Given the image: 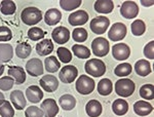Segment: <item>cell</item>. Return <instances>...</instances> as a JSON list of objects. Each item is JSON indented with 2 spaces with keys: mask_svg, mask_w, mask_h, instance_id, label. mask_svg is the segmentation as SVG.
<instances>
[{
  "mask_svg": "<svg viewBox=\"0 0 154 117\" xmlns=\"http://www.w3.org/2000/svg\"><path fill=\"white\" fill-rule=\"evenodd\" d=\"M21 19L27 26H34L42 20V12L37 7H26L21 14Z\"/></svg>",
  "mask_w": 154,
  "mask_h": 117,
  "instance_id": "6da1fadb",
  "label": "cell"
},
{
  "mask_svg": "<svg viewBox=\"0 0 154 117\" xmlns=\"http://www.w3.org/2000/svg\"><path fill=\"white\" fill-rule=\"evenodd\" d=\"M85 72L93 77H101L106 73V65L102 60L91 59L84 65Z\"/></svg>",
  "mask_w": 154,
  "mask_h": 117,
  "instance_id": "7a4b0ae2",
  "label": "cell"
},
{
  "mask_svg": "<svg viewBox=\"0 0 154 117\" xmlns=\"http://www.w3.org/2000/svg\"><path fill=\"white\" fill-rule=\"evenodd\" d=\"M136 85L130 78H121L115 82V93L120 97L128 98L134 94Z\"/></svg>",
  "mask_w": 154,
  "mask_h": 117,
  "instance_id": "3957f363",
  "label": "cell"
},
{
  "mask_svg": "<svg viewBox=\"0 0 154 117\" xmlns=\"http://www.w3.org/2000/svg\"><path fill=\"white\" fill-rule=\"evenodd\" d=\"M76 91L80 94H89L95 89V81L93 78L86 75H81L77 79L75 84Z\"/></svg>",
  "mask_w": 154,
  "mask_h": 117,
  "instance_id": "277c9868",
  "label": "cell"
},
{
  "mask_svg": "<svg viewBox=\"0 0 154 117\" xmlns=\"http://www.w3.org/2000/svg\"><path fill=\"white\" fill-rule=\"evenodd\" d=\"M109 49H110V44L108 40L104 37H98L95 38L91 42V51L95 56L102 58L108 54Z\"/></svg>",
  "mask_w": 154,
  "mask_h": 117,
  "instance_id": "5b68a950",
  "label": "cell"
},
{
  "mask_svg": "<svg viewBox=\"0 0 154 117\" xmlns=\"http://www.w3.org/2000/svg\"><path fill=\"white\" fill-rule=\"evenodd\" d=\"M109 25H110V20L106 17H97L91 21V30L97 35H102L107 31Z\"/></svg>",
  "mask_w": 154,
  "mask_h": 117,
  "instance_id": "8992f818",
  "label": "cell"
},
{
  "mask_svg": "<svg viewBox=\"0 0 154 117\" xmlns=\"http://www.w3.org/2000/svg\"><path fill=\"white\" fill-rule=\"evenodd\" d=\"M78 75V70L73 65H68L61 69L59 73L60 80L64 83H72Z\"/></svg>",
  "mask_w": 154,
  "mask_h": 117,
  "instance_id": "52a82bcc",
  "label": "cell"
},
{
  "mask_svg": "<svg viewBox=\"0 0 154 117\" xmlns=\"http://www.w3.org/2000/svg\"><path fill=\"white\" fill-rule=\"evenodd\" d=\"M139 14V6L135 1H125L121 4L120 14L126 20L135 19Z\"/></svg>",
  "mask_w": 154,
  "mask_h": 117,
  "instance_id": "ba28073f",
  "label": "cell"
},
{
  "mask_svg": "<svg viewBox=\"0 0 154 117\" xmlns=\"http://www.w3.org/2000/svg\"><path fill=\"white\" fill-rule=\"evenodd\" d=\"M126 27L123 23H115L108 32V37L112 41H120L126 35Z\"/></svg>",
  "mask_w": 154,
  "mask_h": 117,
  "instance_id": "9c48e42d",
  "label": "cell"
},
{
  "mask_svg": "<svg viewBox=\"0 0 154 117\" xmlns=\"http://www.w3.org/2000/svg\"><path fill=\"white\" fill-rule=\"evenodd\" d=\"M112 56L117 61H125L131 56V48L125 43H116L112 47Z\"/></svg>",
  "mask_w": 154,
  "mask_h": 117,
  "instance_id": "30bf717a",
  "label": "cell"
},
{
  "mask_svg": "<svg viewBox=\"0 0 154 117\" xmlns=\"http://www.w3.org/2000/svg\"><path fill=\"white\" fill-rule=\"evenodd\" d=\"M41 110L44 117H56L59 113V107L54 99H46L41 103Z\"/></svg>",
  "mask_w": 154,
  "mask_h": 117,
  "instance_id": "8fae6325",
  "label": "cell"
},
{
  "mask_svg": "<svg viewBox=\"0 0 154 117\" xmlns=\"http://www.w3.org/2000/svg\"><path fill=\"white\" fill-rule=\"evenodd\" d=\"M26 70L32 77L40 76L43 73V64L41 60L37 58L29 60L26 64Z\"/></svg>",
  "mask_w": 154,
  "mask_h": 117,
  "instance_id": "7c38bea8",
  "label": "cell"
},
{
  "mask_svg": "<svg viewBox=\"0 0 154 117\" xmlns=\"http://www.w3.org/2000/svg\"><path fill=\"white\" fill-rule=\"evenodd\" d=\"M40 86L46 93H54L59 88V81L56 76L53 75H44L39 81Z\"/></svg>",
  "mask_w": 154,
  "mask_h": 117,
  "instance_id": "4fadbf2b",
  "label": "cell"
},
{
  "mask_svg": "<svg viewBox=\"0 0 154 117\" xmlns=\"http://www.w3.org/2000/svg\"><path fill=\"white\" fill-rule=\"evenodd\" d=\"M51 37H53L54 41L58 44H64L68 42L70 38V31L67 29L66 27H57L51 32Z\"/></svg>",
  "mask_w": 154,
  "mask_h": 117,
  "instance_id": "5bb4252c",
  "label": "cell"
},
{
  "mask_svg": "<svg viewBox=\"0 0 154 117\" xmlns=\"http://www.w3.org/2000/svg\"><path fill=\"white\" fill-rule=\"evenodd\" d=\"M88 21V14L85 11H76L69 16L68 22L71 26L77 27V26H82Z\"/></svg>",
  "mask_w": 154,
  "mask_h": 117,
  "instance_id": "9a60e30c",
  "label": "cell"
},
{
  "mask_svg": "<svg viewBox=\"0 0 154 117\" xmlns=\"http://www.w3.org/2000/svg\"><path fill=\"white\" fill-rule=\"evenodd\" d=\"M7 75L11 76V78H14V82H17V84H23L26 81V73H25L24 68L20 66H11L9 67Z\"/></svg>",
  "mask_w": 154,
  "mask_h": 117,
  "instance_id": "2e32d148",
  "label": "cell"
},
{
  "mask_svg": "<svg viewBox=\"0 0 154 117\" xmlns=\"http://www.w3.org/2000/svg\"><path fill=\"white\" fill-rule=\"evenodd\" d=\"M26 97L29 102L37 104L43 98V93L38 85H31L26 89Z\"/></svg>",
  "mask_w": 154,
  "mask_h": 117,
  "instance_id": "e0dca14e",
  "label": "cell"
},
{
  "mask_svg": "<svg viewBox=\"0 0 154 117\" xmlns=\"http://www.w3.org/2000/svg\"><path fill=\"white\" fill-rule=\"evenodd\" d=\"M11 102L17 110H23L26 107L27 102L25 100L24 93L22 91H14L11 94Z\"/></svg>",
  "mask_w": 154,
  "mask_h": 117,
  "instance_id": "ac0fdd59",
  "label": "cell"
},
{
  "mask_svg": "<svg viewBox=\"0 0 154 117\" xmlns=\"http://www.w3.org/2000/svg\"><path fill=\"white\" fill-rule=\"evenodd\" d=\"M134 111L139 116H147L153 111V107L146 101H138L134 104Z\"/></svg>",
  "mask_w": 154,
  "mask_h": 117,
  "instance_id": "d6986e66",
  "label": "cell"
},
{
  "mask_svg": "<svg viewBox=\"0 0 154 117\" xmlns=\"http://www.w3.org/2000/svg\"><path fill=\"white\" fill-rule=\"evenodd\" d=\"M102 104L97 100H91L88 102V104L85 105V111L86 114L89 117H99L102 113Z\"/></svg>",
  "mask_w": 154,
  "mask_h": 117,
  "instance_id": "ffe728a7",
  "label": "cell"
},
{
  "mask_svg": "<svg viewBox=\"0 0 154 117\" xmlns=\"http://www.w3.org/2000/svg\"><path fill=\"white\" fill-rule=\"evenodd\" d=\"M54 51V43L51 39H42L39 43L36 44V51L39 56L44 57L51 54Z\"/></svg>",
  "mask_w": 154,
  "mask_h": 117,
  "instance_id": "44dd1931",
  "label": "cell"
},
{
  "mask_svg": "<svg viewBox=\"0 0 154 117\" xmlns=\"http://www.w3.org/2000/svg\"><path fill=\"white\" fill-rule=\"evenodd\" d=\"M61 19H62V14L57 8L48 9L45 12V16H44V22L48 26H54V25H57L61 21Z\"/></svg>",
  "mask_w": 154,
  "mask_h": 117,
  "instance_id": "7402d4cb",
  "label": "cell"
},
{
  "mask_svg": "<svg viewBox=\"0 0 154 117\" xmlns=\"http://www.w3.org/2000/svg\"><path fill=\"white\" fill-rule=\"evenodd\" d=\"M95 11L100 14H110L114 9V3L111 0H98L95 2Z\"/></svg>",
  "mask_w": 154,
  "mask_h": 117,
  "instance_id": "603a6c76",
  "label": "cell"
},
{
  "mask_svg": "<svg viewBox=\"0 0 154 117\" xmlns=\"http://www.w3.org/2000/svg\"><path fill=\"white\" fill-rule=\"evenodd\" d=\"M14 57V48L8 43H0V63H8Z\"/></svg>",
  "mask_w": 154,
  "mask_h": 117,
  "instance_id": "cb8c5ba5",
  "label": "cell"
},
{
  "mask_svg": "<svg viewBox=\"0 0 154 117\" xmlns=\"http://www.w3.org/2000/svg\"><path fill=\"white\" fill-rule=\"evenodd\" d=\"M135 70L138 75L145 77L151 73V65L147 60H139L135 64Z\"/></svg>",
  "mask_w": 154,
  "mask_h": 117,
  "instance_id": "d4e9b609",
  "label": "cell"
},
{
  "mask_svg": "<svg viewBox=\"0 0 154 117\" xmlns=\"http://www.w3.org/2000/svg\"><path fill=\"white\" fill-rule=\"evenodd\" d=\"M59 104L65 111H70L76 106V99L71 94H63L59 99Z\"/></svg>",
  "mask_w": 154,
  "mask_h": 117,
  "instance_id": "484cf974",
  "label": "cell"
},
{
  "mask_svg": "<svg viewBox=\"0 0 154 117\" xmlns=\"http://www.w3.org/2000/svg\"><path fill=\"white\" fill-rule=\"evenodd\" d=\"M112 111L117 116L125 115L126 112L128 111V102L123 99H117L113 102L112 104Z\"/></svg>",
  "mask_w": 154,
  "mask_h": 117,
  "instance_id": "4316f807",
  "label": "cell"
},
{
  "mask_svg": "<svg viewBox=\"0 0 154 117\" xmlns=\"http://www.w3.org/2000/svg\"><path fill=\"white\" fill-rule=\"evenodd\" d=\"M113 91V83L110 79L103 78L99 81L98 84V93L101 96H108L112 93Z\"/></svg>",
  "mask_w": 154,
  "mask_h": 117,
  "instance_id": "83f0119b",
  "label": "cell"
},
{
  "mask_svg": "<svg viewBox=\"0 0 154 117\" xmlns=\"http://www.w3.org/2000/svg\"><path fill=\"white\" fill-rule=\"evenodd\" d=\"M32 51V47L27 42H20L16 47L17 57L20 59H26L30 56Z\"/></svg>",
  "mask_w": 154,
  "mask_h": 117,
  "instance_id": "f1b7e54d",
  "label": "cell"
},
{
  "mask_svg": "<svg viewBox=\"0 0 154 117\" xmlns=\"http://www.w3.org/2000/svg\"><path fill=\"white\" fill-rule=\"evenodd\" d=\"M44 66H45V70L49 72V73H54L61 68L60 62L54 56H51L44 60Z\"/></svg>",
  "mask_w": 154,
  "mask_h": 117,
  "instance_id": "f546056e",
  "label": "cell"
},
{
  "mask_svg": "<svg viewBox=\"0 0 154 117\" xmlns=\"http://www.w3.org/2000/svg\"><path fill=\"white\" fill-rule=\"evenodd\" d=\"M72 51L74 56L78 59H89L91 57V51L86 46L80 45V44H74L72 46Z\"/></svg>",
  "mask_w": 154,
  "mask_h": 117,
  "instance_id": "4dcf8cb0",
  "label": "cell"
},
{
  "mask_svg": "<svg viewBox=\"0 0 154 117\" xmlns=\"http://www.w3.org/2000/svg\"><path fill=\"white\" fill-rule=\"evenodd\" d=\"M17 11V5L14 1H7V0H4V1L0 2V11L2 12L5 16H11L14 14Z\"/></svg>",
  "mask_w": 154,
  "mask_h": 117,
  "instance_id": "1f68e13d",
  "label": "cell"
},
{
  "mask_svg": "<svg viewBox=\"0 0 154 117\" xmlns=\"http://www.w3.org/2000/svg\"><path fill=\"white\" fill-rule=\"evenodd\" d=\"M131 71H133V68L130 63H122L116 66V68L114 69V74L119 77H125L130 75Z\"/></svg>",
  "mask_w": 154,
  "mask_h": 117,
  "instance_id": "d6a6232c",
  "label": "cell"
},
{
  "mask_svg": "<svg viewBox=\"0 0 154 117\" xmlns=\"http://www.w3.org/2000/svg\"><path fill=\"white\" fill-rule=\"evenodd\" d=\"M131 30L133 35L135 36H141L145 33L146 31V25L142 20H136L131 25Z\"/></svg>",
  "mask_w": 154,
  "mask_h": 117,
  "instance_id": "836d02e7",
  "label": "cell"
},
{
  "mask_svg": "<svg viewBox=\"0 0 154 117\" xmlns=\"http://www.w3.org/2000/svg\"><path fill=\"white\" fill-rule=\"evenodd\" d=\"M141 98L144 100H153L154 98V88L152 84H143L139 91Z\"/></svg>",
  "mask_w": 154,
  "mask_h": 117,
  "instance_id": "e575fe53",
  "label": "cell"
},
{
  "mask_svg": "<svg viewBox=\"0 0 154 117\" xmlns=\"http://www.w3.org/2000/svg\"><path fill=\"white\" fill-rule=\"evenodd\" d=\"M44 36H45V32L38 27H32L28 31V37L32 41L41 40L42 38H44Z\"/></svg>",
  "mask_w": 154,
  "mask_h": 117,
  "instance_id": "d590c367",
  "label": "cell"
},
{
  "mask_svg": "<svg viewBox=\"0 0 154 117\" xmlns=\"http://www.w3.org/2000/svg\"><path fill=\"white\" fill-rule=\"evenodd\" d=\"M81 5V0H61L60 6L66 11H70Z\"/></svg>",
  "mask_w": 154,
  "mask_h": 117,
  "instance_id": "8d00e7d4",
  "label": "cell"
},
{
  "mask_svg": "<svg viewBox=\"0 0 154 117\" xmlns=\"http://www.w3.org/2000/svg\"><path fill=\"white\" fill-rule=\"evenodd\" d=\"M72 38L76 42H84L88 39V31L81 27L75 28L72 32Z\"/></svg>",
  "mask_w": 154,
  "mask_h": 117,
  "instance_id": "74e56055",
  "label": "cell"
},
{
  "mask_svg": "<svg viewBox=\"0 0 154 117\" xmlns=\"http://www.w3.org/2000/svg\"><path fill=\"white\" fill-rule=\"evenodd\" d=\"M57 54H58V58L59 60H61L62 63H70L72 61V54L69 49H67L66 47H59L58 51H57Z\"/></svg>",
  "mask_w": 154,
  "mask_h": 117,
  "instance_id": "f35d334b",
  "label": "cell"
},
{
  "mask_svg": "<svg viewBox=\"0 0 154 117\" xmlns=\"http://www.w3.org/2000/svg\"><path fill=\"white\" fill-rule=\"evenodd\" d=\"M0 116L1 117H14V110L11 104L8 101H4V103L0 106Z\"/></svg>",
  "mask_w": 154,
  "mask_h": 117,
  "instance_id": "ab89813d",
  "label": "cell"
},
{
  "mask_svg": "<svg viewBox=\"0 0 154 117\" xmlns=\"http://www.w3.org/2000/svg\"><path fill=\"white\" fill-rule=\"evenodd\" d=\"M14 85V80L11 76H3L0 78V89L1 91H9Z\"/></svg>",
  "mask_w": 154,
  "mask_h": 117,
  "instance_id": "60d3db41",
  "label": "cell"
},
{
  "mask_svg": "<svg viewBox=\"0 0 154 117\" xmlns=\"http://www.w3.org/2000/svg\"><path fill=\"white\" fill-rule=\"evenodd\" d=\"M25 116L26 117H43V112L40 108L36 106H30L25 111Z\"/></svg>",
  "mask_w": 154,
  "mask_h": 117,
  "instance_id": "b9f144b4",
  "label": "cell"
},
{
  "mask_svg": "<svg viewBox=\"0 0 154 117\" xmlns=\"http://www.w3.org/2000/svg\"><path fill=\"white\" fill-rule=\"evenodd\" d=\"M12 38V32L8 27L1 26L0 27V42L9 41Z\"/></svg>",
  "mask_w": 154,
  "mask_h": 117,
  "instance_id": "7bdbcfd3",
  "label": "cell"
},
{
  "mask_svg": "<svg viewBox=\"0 0 154 117\" xmlns=\"http://www.w3.org/2000/svg\"><path fill=\"white\" fill-rule=\"evenodd\" d=\"M144 56L148 60L154 59V41H150L144 47Z\"/></svg>",
  "mask_w": 154,
  "mask_h": 117,
  "instance_id": "ee69618b",
  "label": "cell"
},
{
  "mask_svg": "<svg viewBox=\"0 0 154 117\" xmlns=\"http://www.w3.org/2000/svg\"><path fill=\"white\" fill-rule=\"evenodd\" d=\"M141 4L143 6H152L154 4V1L153 0H150V1H145V0H141Z\"/></svg>",
  "mask_w": 154,
  "mask_h": 117,
  "instance_id": "f6af8a7d",
  "label": "cell"
},
{
  "mask_svg": "<svg viewBox=\"0 0 154 117\" xmlns=\"http://www.w3.org/2000/svg\"><path fill=\"white\" fill-rule=\"evenodd\" d=\"M4 101H5V100H4V94L2 93H0V106L4 103Z\"/></svg>",
  "mask_w": 154,
  "mask_h": 117,
  "instance_id": "bcb514c9",
  "label": "cell"
},
{
  "mask_svg": "<svg viewBox=\"0 0 154 117\" xmlns=\"http://www.w3.org/2000/svg\"><path fill=\"white\" fill-rule=\"evenodd\" d=\"M4 68H5V67H4L3 65L0 64V76H1L2 74H3V72H4Z\"/></svg>",
  "mask_w": 154,
  "mask_h": 117,
  "instance_id": "7dc6e473",
  "label": "cell"
}]
</instances>
